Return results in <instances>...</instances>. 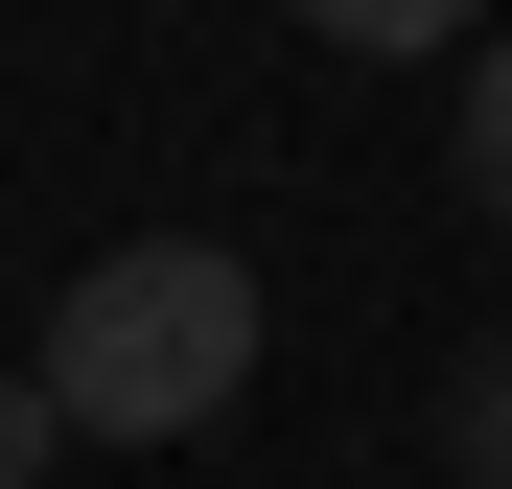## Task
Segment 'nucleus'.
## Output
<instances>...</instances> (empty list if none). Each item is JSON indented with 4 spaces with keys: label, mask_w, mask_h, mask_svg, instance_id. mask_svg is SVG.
Listing matches in <instances>:
<instances>
[{
    "label": "nucleus",
    "mask_w": 512,
    "mask_h": 489,
    "mask_svg": "<svg viewBox=\"0 0 512 489\" xmlns=\"http://www.w3.org/2000/svg\"><path fill=\"white\" fill-rule=\"evenodd\" d=\"M24 373L70 396V443H210L233 396H256V257L117 233V257H70V303H47Z\"/></svg>",
    "instance_id": "obj_1"
},
{
    "label": "nucleus",
    "mask_w": 512,
    "mask_h": 489,
    "mask_svg": "<svg viewBox=\"0 0 512 489\" xmlns=\"http://www.w3.org/2000/svg\"><path fill=\"white\" fill-rule=\"evenodd\" d=\"M350 70H419V47H489V0H303Z\"/></svg>",
    "instance_id": "obj_2"
},
{
    "label": "nucleus",
    "mask_w": 512,
    "mask_h": 489,
    "mask_svg": "<svg viewBox=\"0 0 512 489\" xmlns=\"http://www.w3.org/2000/svg\"><path fill=\"white\" fill-rule=\"evenodd\" d=\"M466 210H489V233H512V24H489V47H466Z\"/></svg>",
    "instance_id": "obj_3"
},
{
    "label": "nucleus",
    "mask_w": 512,
    "mask_h": 489,
    "mask_svg": "<svg viewBox=\"0 0 512 489\" xmlns=\"http://www.w3.org/2000/svg\"><path fill=\"white\" fill-rule=\"evenodd\" d=\"M443 466H466V489H512V350H466V373H443Z\"/></svg>",
    "instance_id": "obj_4"
},
{
    "label": "nucleus",
    "mask_w": 512,
    "mask_h": 489,
    "mask_svg": "<svg viewBox=\"0 0 512 489\" xmlns=\"http://www.w3.org/2000/svg\"><path fill=\"white\" fill-rule=\"evenodd\" d=\"M47 443H70V396H47V373H0V489H47Z\"/></svg>",
    "instance_id": "obj_5"
}]
</instances>
